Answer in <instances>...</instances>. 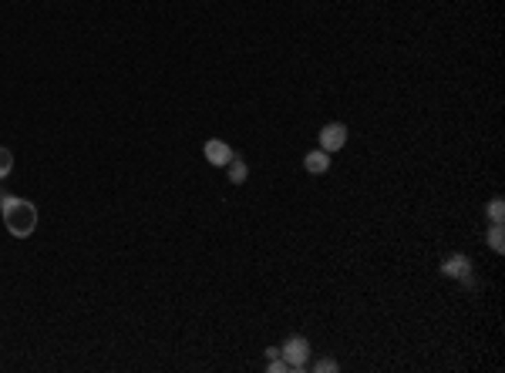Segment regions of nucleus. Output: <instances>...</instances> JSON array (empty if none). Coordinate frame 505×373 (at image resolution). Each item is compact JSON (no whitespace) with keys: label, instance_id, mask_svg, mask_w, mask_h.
<instances>
[{"label":"nucleus","instance_id":"1","mask_svg":"<svg viewBox=\"0 0 505 373\" xmlns=\"http://www.w3.org/2000/svg\"><path fill=\"white\" fill-rule=\"evenodd\" d=\"M0 216L3 225L14 239H28L37 229V205L28 199H14V195H0Z\"/></svg>","mask_w":505,"mask_h":373},{"label":"nucleus","instance_id":"2","mask_svg":"<svg viewBox=\"0 0 505 373\" xmlns=\"http://www.w3.org/2000/svg\"><path fill=\"white\" fill-rule=\"evenodd\" d=\"M280 357H283V363L290 370H303L307 360H310V343H307V337H290L280 346Z\"/></svg>","mask_w":505,"mask_h":373},{"label":"nucleus","instance_id":"3","mask_svg":"<svg viewBox=\"0 0 505 373\" xmlns=\"http://www.w3.org/2000/svg\"><path fill=\"white\" fill-rule=\"evenodd\" d=\"M344 145H347V124L330 122L320 128V148L323 152H341Z\"/></svg>","mask_w":505,"mask_h":373},{"label":"nucleus","instance_id":"4","mask_svg":"<svg viewBox=\"0 0 505 373\" xmlns=\"http://www.w3.org/2000/svg\"><path fill=\"white\" fill-rule=\"evenodd\" d=\"M442 273L448 276V280H469L472 276V259L469 256H448L442 262Z\"/></svg>","mask_w":505,"mask_h":373},{"label":"nucleus","instance_id":"5","mask_svg":"<svg viewBox=\"0 0 505 373\" xmlns=\"http://www.w3.org/2000/svg\"><path fill=\"white\" fill-rule=\"evenodd\" d=\"M202 152H206V161H209V165H216V168H226V165H229V158L236 155V152H233L226 142H219V138H209Z\"/></svg>","mask_w":505,"mask_h":373},{"label":"nucleus","instance_id":"6","mask_svg":"<svg viewBox=\"0 0 505 373\" xmlns=\"http://www.w3.org/2000/svg\"><path fill=\"white\" fill-rule=\"evenodd\" d=\"M303 168H307L310 175H323V172L330 168V152H323V148L310 152V155L303 158Z\"/></svg>","mask_w":505,"mask_h":373},{"label":"nucleus","instance_id":"7","mask_svg":"<svg viewBox=\"0 0 505 373\" xmlns=\"http://www.w3.org/2000/svg\"><path fill=\"white\" fill-rule=\"evenodd\" d=\"M226 168H229V182H233V185H243V182L250 179V168H246V161H243L239 155L229 158V165H226Z\"/></svg>","mask_w":505,"mask_h":373},{"label":"nucleus","instance_id":"8","mask_svg":"<svg viewBox=\"0 0 505 373\" xmlns=\"http://www.w3.org/2000/svg\"><path fill=\"white\" fill-rule=\"evenodd\" d=\"M485 242L492 246V252H505V232H502V222H492V229H488Z\"/></svg>","mask_w":505,"mask_h":373},{"label":"nucleus","instance_id":"9","mask_svg":"<svg viewBox=\"0 0 505 373\" xmlns=\"http://www.w3.org/2000/svg\"><path fill=\"white\" fill-rule=\"evenodd\" d=\"M502 218H505V202L495 195V199L488 202V222H502Z\"/></svg>","mask_w":505,"mask_h":373},{"label":"nucleus","instance_id":"10","mask_svg":"<svg viewBox=\"0 0 505 373\" xmlns=\"http://www.w3.org/2000/svg\"><path fill=\"white\" fill-rule=\"evenodd\" d=\"M14 172V155H10V148H0V179H7Z\"/></svg>","mask_w":505,"mask_h":373},{"label":"nucleus","instance_id":"11","mask_svg":"<svg viewBox=\"0 0 505 373\" xmlns=\"http://www.w3.org/2000/svg\"><path fill=\"white\" fill-rule=\"evenodd\" d=\"M266 370L270 373H290V367L283 363V357H277V360H266Z\"/></svg>","mask_w":505,"mask_h":373},{"label":"nucleus","instance_id":"12","mask_svg":"<svg viewBox=\"0 0 505 373\" xmlns=\"http://www.w3.org/2000/svg\"><path fill=\"white\" fill-rule=\"evenodd\" d=\"M314 370H316V373H334V370H337V360H320Z\"/></svg>","mask_w":505,"mask_h":373}]
</instances>
